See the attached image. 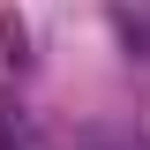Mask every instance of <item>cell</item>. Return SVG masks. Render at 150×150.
I'll use <instances>...</instances> for the list:
<instances>
[]
</instances>
